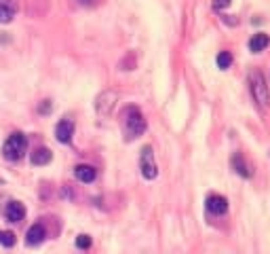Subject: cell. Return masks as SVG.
<instances>
[{"instance_id": "obj_1", "label": "cell", "mask_w": 270, "mask_h": 254, "mask_svg": "<svg viewBox=\"0 0 270 254\" xmlns=\"http://www.w3.org/2000/svg\"><path fill=\"white\" fill-rule=\"evenodd\" d=\"M123 131L127 140H133L146 131V119L135 106H127L123 112Z\"/></svg>"}, {"instance_id": "obj_7", "label": "cell", "mask_w": 270, "mask_h": 254, "mask_svg": "<svg viewBox=\"0 0 270 254\" xmlns=\"http://www.w3.org/2000/svg\"><path fill=\"white\" fill-rule=\"evenodd\" d=\"M46 237V231H45V227L36 223V225H32L28 233H25V242H28L30 246H38V244H43V239Z\"/></svg>"}, {"instance_id": "obj_3", "label": "cell", "mask_w": 270, "mask_h": 254, "mask_svg": "<svg viewBox=\"0 0 270 254\" xmlns=\"http://www.w3.org/2000/svg\"><path fill=\"white\" fill-rule=\"evenodd\" d=\"M249 87H251V93H253V100L258 102L262 108H266L268 102H270V93H268V85H266V78L260 70H253L249 75Z\"/></svg>"}, {"instance_id": "obj_4", "label": "cell", "mask_w": 270, "mask_h": 254, "mask_svg": "<svg viewBox=\"0 0 270 254\" xmlns=\"http://www.w3.org/2000/svg\"><path fill=\"white\" fill-rule=\"evenodd\" d=\"M139 170L141 176L146 180H154L158 176V168H157V159H154V151L152 146H144L139 152Z\"/></svg>"}, {"instance_id": "obj_9", "label": "cell", "mask_w": 270, "mask_h": 254, "mask_svg": "<svg viewBox=\"0 0 270 254\" xmlns=\"http://www.w3.org/2000/svg\"><path fill=\"white\" fill-rule=\"evenodd\" d=\"M207 210L211 212V214H224L228 210V202H226V197H222V195H211L207 199Z\"/></svg>"}, {"instance_id": "obj_17", "label": "cell", "mask_w": 270, "mask_h": 254, "mask_svg": "<svg viewBox=\"0 0 270 254\" xmlns=\"http://www.w3.org/2000/svg\"><path fill=\"white\" fill-rule=\"evenodd\" d=\"M76 248H80V250L91 248V237L89 235H78L76 237Z\"/></svg>"}, {"instance_id": "obj_18", "label": "cell", "mask_w": 270, "mask_h": 254, "mask_svg": "<svg viewBox=\"0 0 270 254\" xmlns=\"http://www.w3.org/2000/svg\"><path fill=\"white\" fill-rule=\"evenodd\" d=\"M230 2H232V0H213V6L218 11H222V9H228V6H230Z\"/></svg>"}, {"instance_id": "obj_13", "label": "cell", "mask_w": 270, "mask_h": 254, "mask_svg": "<svg viewBox=\"0 0 270 254\" xmlns=\"http://www.w3.org/2000/svg\"><path fill=\"white\" fill-rule=\"evenodd\" d=\"M232 168H234L236 174H241L243 178H249V176H251V172H249V165L245 163V159H243L239 152H236V155L232 157Z\"/></svg>"}, {"instance_id": "obj_10", "label": "cell", "mask_w": 270, "mask_h": 254, "mask_svg": "<svg viewBox=\"0 0 270 254\" xmlns=\"http://www.w3.org/2000/svg\"><path fill=\"white\" fill-rule=\"evenodd\" d=\"M74 174H76V178L80 180V182H85V184L93 182V180H95V176H97L95 168H91V165H76Z\"/></svg>"}, {"instance_id": "obj_15", "label": "cell", "mask_w": 270, "mask_h": 254, "mask_svg": "<svg viewBox=\"0 0 270 254\" xmlns=\"http://www.w3.org/2000/svg\"><path fill=\"white\" fill-rule=\"evenodd\" d=\"M17 242V237L13 235L11 231H0V246H4V248H13Z\"/></svg>"}, {"instance_id": "obj_20", "label": "cell", "mask_w": 270, "mask_h": 254, "mask_svg": "<svg viewBox=\"0 0 270 254\" xmlns=\"http://www.w3.org/2000/svg\"><path fill=\"white\" fill-rule=\"evenodd\" d=\"M78 2H80V4H85V6H89V4L95 2V0H78Z\"/></svg>"}, {"instance_id": "obj_19", "label": "cell", "mask_w": 270, "mask_h": 254, "mask_svg": "<svg viewBox=\"0 0 270 254\" xmlns=\"http://www.w3.org/2000/svg\"><path fill=\"white\" fill-rule=\"evenodd\" d=\"M49 108H51V104H49V102H45L43 106H40V112H49Z\"/></svg>"}, {"instance_id": "obj_8", "label": "cell", "mask_w": 270, "mask_h": 254, "mask_svg": "<svg viewBox=\"0 0 270 254\" xmlns=\"http://www.w3.org/2000/svg\"><path fill=\"white\" fill-rule=\"evenodd\" d=\"M4 214L11 223H19V220H23V216H25V208H23V203H19V202H11L4 208Z\"/></svg>"}, {"instance_id": "obj_16", "label": "cell", "mask_w": 270, "mask_h": 254, "mask_svg": "<svg viewBox=\"0 0 270 254\" xmlns=\"http://www.w3.org/2000/svg\"><path fill=\"white\" fill-rule=\"evenodd\" d=\"M230 64H232V55L228 51H222L218 55V66L222 70H226V68H230Z\"/></svg>"}, {"instance_id": "obj_11", "label": "cell", "mask_w": 270, "mask_h": 254, "mask_svg": "<svg viewBox=\"0 0 270 254\" xmlns=\"http://www.w3.org/2000/svg\"><path fill=\"white\" fill-rule=\"evenodd\" d=\"M270 45V38L268 34H264V32H260V34H253V38L249 41V49H251L253 53H262L266 49V47Z\"/></svg>"}, {"instance_id": "obj_5", "label": "cell", "mask_w": 270, "mask_h": 254, "mask_svg": "<svg viewBox=\"0 0 270 254\" xmlns=\"http://www.w3.org/2000/svg\"><path fill=\"white\" fill-rule=\"evenodd\" d=\"M114 104H116V93L114 91H104L101 96L97 98V115L99 117H108L114 108Z\"/></svg>"}, {"instance_id": "obj_6", "label": "cell", "mask_w": 270, "mask_h": 254, "mask_svg": "<svg viewBox=\"0 0 270 254\" xmlns=\"http://www.w3.org/2000/svg\"><path fill=\"white\" fill-rule=\"evenodd\" d=\"M72 133H74V123L70 121V119H62V121L57 123V127H55V136H57V140L62 144H68L72 140Z\"/></svg>"}, {"instance_id": "obj_12", "label": "cell", "mask_w": 270, "mask_h": 254, "mask_svg": "<svg viewBox=\"0 0 270 254\" xmlns=\"http://www.w3.org/2000/svg\"><path fill=\"white\" fill-rule=\"evenodd\" d=\"M51 159H53V152H51L49 149H45V146H43V149H36V151L32 152L30 161H32L34 165H46V163L51 161Z\"/></svg>"}, {"instance_id": "obj_2", "label": "cell", "mask_w": 270, "mask_h": 254, "mask_svg": "<svg viewBox=\"0 0 270 254\" xmlns=\"http://www.w3.org/2000/svg\"><path fill=\"white\" fill-rule=\"evenodd\" d=\"M25 149H28V138L17 131L6 138V142L2 144V155L9 161H19L25 155Z\"/></svg>"}, {"instance_id": "obj_14", "label": "cell", "mask_w": 270, "mask_h": 254, "mask_svg": "<svg viewBox=\"0 0 270 254\" xmlns=\"http://www.w3.org/2000/svg\"><path fill=\"white\" fill-rule=\"evenodd\" d=\"M15 15V6L13 4H0V24H9Z\"/></svg>"}]
</instances>
